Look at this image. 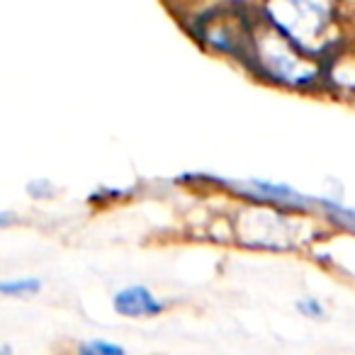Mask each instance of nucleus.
<instances>
[{"mask_svg": "<svg viewBox=\"0 0 355 355\" xmlns=\"http://www.w3.org/2000/svg\"><path fill=\"white\" fill-rule=\"evenodd\" d=\"M83 353H100V355H119L124 353V348L119 345H107V343H88L83 348Z\"/></svg>", "mask_w": 355, "mask_h": 355, "instance_id": "3", "label": "nucleus"}, {"mask_svg": "<svg viewBox=\"0 0 355 355\" xmlns=\"http://www.w3.org/2000/svg\"><path fill=\"white\" fill-rule=\"evenodd\" d=\"M114 309L124 316H153V314H161L163 304L141 285H132V287H124L122 292L114 295Z\"/></svg>", "mask_w": 355, "mask_h": 355, "instance_id": "1", "label": "nucleus"}, {"mask_svg": "<svg viewBox=\"0 0 355 355\" xmlns=\"http://www.w3.org/2000/svg\"><path fill=\"white\" fill-rule=\"evenodd\" d=\"M42 287V282L37 277H27V280H17V282H3L0 290L6 292V295H27V292H37Z\"/></svg>", "mask_w": 355, "mask_h": 355, "instance_id": "2", "label": "nucleus"}, {"mask_svg": "<svg viewBox=\"0 0 355 355\" xmlns=\"http://www.w3.org/2000/svg\"><path fill=\"white\" fill-rule=\"evenodd\" d=\"M297 306H300V311H302V314H306V316H311V314H314V316H321V314H324L321 304H319L316 300H311V297H309V300H302Z\"/></svg>", "mask_w": 355, "mask_h": 355, "instance_id": "4", "label": "nucleus"}]
</instances>
